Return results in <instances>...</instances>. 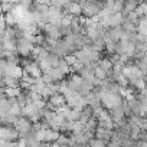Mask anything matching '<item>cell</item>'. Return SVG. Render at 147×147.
I'll return each mask as SVG.
<instances>
[{
  "label": "cell",
  "mask_w": 147,
  "mask_h": 147,
  "mask_svg": "<svg viewBox=\"0 0 147 147\" xmlns=\"http://www.w3.org/2000/svg\"><path fill=\"white\" fill-rule=\"evenodd\" d=\"M104 9V2H92V0H87V2L81 6V16L85 19H94L101 13Z\"/></svg>",
  "instance_id": "6da1fadb"
},
{
  "label": "cell",
  "mask_w": 147,
  "mask_h": 147,
  "mask_svg": "<svg viewBox=\"0 0 147 147\" xmlns=\"http://www.w3.org/2000/svg\"><path fill=\"white\" fill-rule=\"evenodd\" d=\"M123 75L127 82H136L143 78V72L140 71L137 65H125L123 68Z\"/></svg>",
  "instance_id": "7a4b0ae2"
},
{
  "label": "cell",
  "mask_w": 147,
  "mask_h": 147,
  "mask_svg": "<svg viewBox=\"0 0 147 147\" xmlns=\"http://www.w3.org/2000/svg\"><path fill=\"white\" fill-rule=\"evenodd\" d=\"M33 43L29 38H22L16 42V49H18V53L22 56V58H28L32 52H33Z\"/></svg>",
  "instance_id": "3957f363"
},
{
  "label": "cell",
  "mask_w": 147,
  "mask_h": 147,
  "mask_svg": "<svg viewBox=\"0 0 147 147\" xmlns=\"http://www.w3.org/2000/svg\"><path fill=\"white\" fill-rule=\"evenodd\" d=\"M61 133L59 131H55V130H51V128H46V130H39L38 131V138L40 141H46V143H56V140L59 138Z\"/></svg>",
  "instance_id": "277c9868"
},
{
  "label": "cell",
  "mask_w": 147,
  "mask_h": 147,
  "mask_svg": "<svg viewBox=\"0 0 147 147\" xmlns=\"http://www.w3.org/2000/svg\"><path fill=\"white\" fill-rule=\"evenodd\" d=\"M95 117V111L92 110V107L91 105H84L81 110H80V121L81 123H84V124H87L91 118H94Z\"/></svg>",
  "instance_id": "5b68a950"
},
{
  "label": "cell",
  "mask_w": 147,
  "mask_h": 147,
  "mask_svg": "<svg viewBox=\"0 0 147 147\" xmlns=\"http://www.w3.org/2000/svg\"><path fill=\"white\" fill-rule=\"evenodd\" d=\"M111 137H113V130H107V128L98 127L97 131H95V138H97V140H101V141L105 143V144L110 143Z\"/></svg>",
  "instance_id": "8992f818"
},
{
  "label": "cell",
  "mask_w": 147,
  "mask_h": 147,
  "mask_svg": "<svg viewBox=\"0 0 147 147\" xmlns=\"http://www.w3.org/2000/svg\"><path fill=\"white\" fill-rule=\"evenodd\" d=\"M23 71L28 72L29 75L33 77V78H40V77H42V69H40V66L38 65L36 61H30V63H29Z\"/></svg>",
  "instance_id": "52a82bcc"
},
{
  "label": "cell",
  "mask_w": 147,
  "mask_h": 147,
  "mask_svg": "<svg viewBox=\"0 0 147 147\" xmlns=\"http://www.w3.org/2000/svg\"><path fill=\"white\" fill-rule=\"evenodd\" d=\"M113 62L108 59V58H101L100 61H98V68L105 74L107 75V78H110L111 77V72H113Z\"/></svg>",
  "instance_id": "ba28073f"
},
{
  "label": "cell",
  "mask_w": 147,
  "mask_h": 147,
  "mask_svg": "<svg viewBox=\"0 0 147 147\" xmlns=\"http://www.w3.org/2000/svg\"><path fill=\"white\" fill-rule=\"evenodd\" d=\"M46 101H49L51 104H53V105L56 107V110H59L61 107L65 105V97H63V94H61V92H53Z\"/></svg>",
  "instance_id": "9c48e42d"
},
{
  "label": "cell",
  "mask_w": 147,
  "mask_h": 147,
  "mask_svg": "<svg viewBox=\"0 0 147 147\" xmlns=\"http://www.w3.org/2000/svg\"><path fill=\"white\" fill-rule=\"evenodd\" d=\"M100 127V124H98V118L97 117H94V118H91L87 124H85V131H88V133H91L94 137H95V131H97V128Z\"/></svg>",
  "instance_id": "30bf717a"
},
{
  "label": "cell",
  "mask_w": 147,
  "mask_h": 147,
  "mask_svg": "<svg viewBox=\"0 0 147 147\" xmlns=\"http://www.w3.org/2000/svg\"><path fill=\"white\" fill-rule=\"evenodd\" d=\"M5 84H6V88H20L22 80L12 78V77H5Z\"/></svg>",
  "instance_id": "8fae6325"
},
{
  "label": "cell",
  "mask_w": 147,
  "mask_h": 147,
  "mask_svg": "<svg viewBox=\"0 0 147 147\" xmlns=\"http://www.w3.org/2000/svg\"><path fill=\"white\" fill-rule=\"evenodd\" d=\"M136 65L140 68V71L144 74V72H147V53L143 56V58H140L138 61H136Z\"/></svg>",
  "instance_id": "7c38bea8"
},
{
  "label": "cell",
  "mask_w": 147,
  "mask_h": 147,
  "mask_svg": "<svg viewBox=\"0 0 147 147\" xmlns=\"http://www.w3.org/2000/svg\"><path fill=\"white\" fill-rule=\"evenodd\" d=\"M16 3H2V13L3 15H7V13H12L15 9H16Z\"/></svg>",
  "instance_id": "4fadbf2b"
},
{
  "label": "cell",
  "mask_w": 147,
  "mask_h": 147,
  "mask_svg": "<svg viewBox=\"0 0 147 147\" xmlns=\"http://www.w3.org/2000/svg\"><path fill=\"white\" fill-rule=\"evenodd\" d=\"M5 20H6V25L10 26V28H13V26L18 25V19L15 18L13 13H7V15H5Z\"/></svg>",
  "instance_id": "5bb4252c"
},
{
  "label": "cell",
  "mask_w": 147,
  "mask_h": 147,
  "mask_svg": "<svg viewBox=\"0 0 147 147\" xmlns=\"http://www.w3.org/2000/svg\"><path fill=\"white\" fill-rule=\"evenodd\" d=\"M20 91H22V88H6V90H5L7 98H16V97L20 94Z\"/></svg>",
  "instance_id": "9a60e30c"
},
{
  "label": "cell",
  "mask_w": 147,
  "mask_h": 147,
  "mask_svg": "<svg viewBox=\"0 0 147 147\" xmlns=\"http://www.w3.org/2000/svg\"><path fill=\"white\" fill-rule=\"evenodd\" d=\"M0 147H18L16 141H7V140H0Z\"/></svg>",
  "instance_id": "2e32d148"
},
{
  "label": "cell",
  "mask_w": 147,
  "mask_h": 147,
  "mask_svg": "<svg viewBox=\"0 0 147 147\" xmlns=\"http://www.w3.org/2000/svg\"><path fill=\"white\" fill-rule=\"evenodd\" d=\"M143 81H144V84H146V88H144V90H147V72L143 74Z\"/></svg>",
  "instance_id": "e0dca14e"
}]
</instances>
